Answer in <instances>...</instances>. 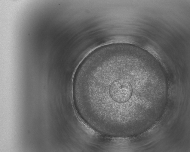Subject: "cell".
<instances>
[{
	"instance_id": "obj_1",
	"label": "cell",
	"mask_w": 190,
	"mask_h": 152,
	"mask_svg": "<svg viewBox=\"0 0 190 152\" xmlns=\"http://www.w3.org/2000/svg\"><path fill=\"white\" fill-rule=\"evenodd\" d=\"M142 62L113 43L95 49L81 63L74 78V102L81 118L94 130L120 136L125 109L138 98L136 89L147 81Z\"/></svg>"
}]
</instances>
